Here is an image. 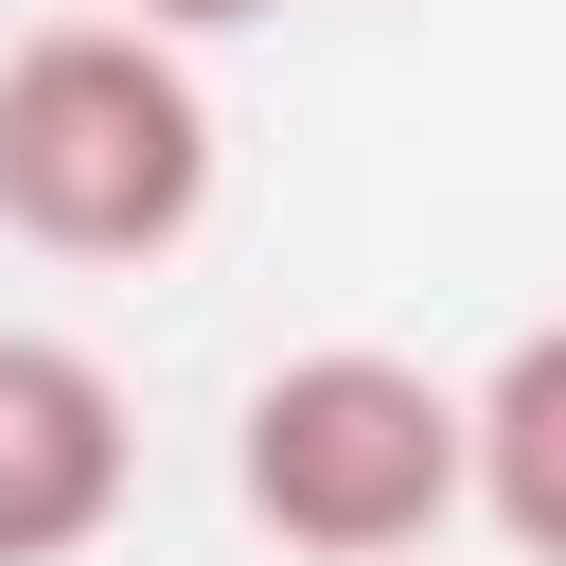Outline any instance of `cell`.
I'll use <instances>...</instances> for the list:
<instances>
[{
	"mask_svg": "<svg viewBox=\"0 0 566 566\" xmlns=\"http://www.w3.org/2000/svg\"><path fill=\"white\" fill-rule=\"evenodd\" d=\"M212 212V88L124 18H53L0 53V230L35 265H159Z\"/></svg>",
	"mask_w": 566,
	"mask_h": 566,
	"instance_id": "obj_1",
	"label": "cell"
},
{
	"mask_svg": "<svg viewBox=\"0 0 566 566\" xmlns=\"http://www.w3.org/2000/svg\"><path fill=\"white\" fill-rule=\"evenodd\" d=\"M230 495L301 566H407L460 531V389L424 354H371V336L283 354L230 407Z\"/></svg>",
	"mask_w": 566,
	"mask_h": 566,
	"instance_id": "obj_2",
	"label": "cell"
},
{
	"mask_svg": "<svg viewBox=\"0 0 566 566\" xmlns=\"http://www.w3.org/2000/svg\"><path fill=\"white\" fill-rule=\"evenodd\" d=\"M124 513V389L71 336L0 318V566H71Z\"/></svg>",
	"mask_w": 566,
	"mask_h": 566,
	"instance_id": "obj_3",
	"label": "cell"
},
{
	"mask_svg": "<svg viewBox=\"0 0 566 566\" xmlns=\"http://www.w3.org/2000/svg\"><path fill=\"white\" fill-rule=\"evenodd\" d=\"M460 513L495 548H566V336H513L495 389H460Z\"/></svg>",
	"mask_w": 566,
	"mask_h": 566,
	"instance_id": "obj_4",
	"label": "cell"
},
{
	"mask_svg": "<svg viewBox=\"0 0 566 566\" xmlns=\"http://www.w3.org/2000/svg\"><path fill=\"white\" fill-rule=\"evenodd\" d=\"M248 18H283V0H124V35H159V53L177 35H248Z\"/></svg>",
	"mask_w": 566,
	"mask_h": 566,
	"instance_id": "obj_5",
	"label": "cell"
}]
</instances>
